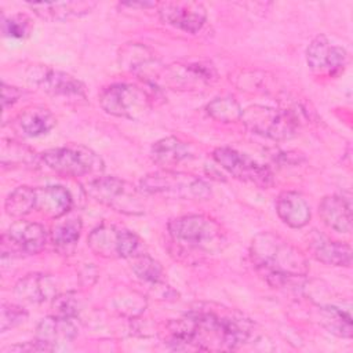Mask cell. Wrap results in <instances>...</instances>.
I'll return each instance as SVG.
<instances>
[{
	"label": "cell",
	"mask_w": 353,
	"mask_h": 353,
	"mask_svg": "<svg viewBox=\"0 0 353 353\" xmlns=\"http://www.w3.org/2000/svg\"><path fill=\"white\" fill-rule=\"evenodd\" d=\"M252 332L250 320L212 307L192 309L171 320L163 330V341L174 350H236Z\"/></svg>",
	"instance_id": "6da1fadb"
},
{
	"label": "cell",
	"mask_w": 353,
	"mask_h": 353,
	"mask_svg": "<svg viewBox=\"0 0 353 353\" xmlns=\"http://www.w3.org/2000/svg\"><path fill=\"white\" fill-rule=\"evenodd\" d=\"M250 256L258 272L273 287L291 284L303 279L309 272L306 256L295 245L273 232H262L252 239Z\"/></svg>",
	"instance_id": "7a4b0ae2"
},
{
	"label": "cell",
	"mask_w": 353,
	"mask_h": 353,
	"mask_svg": "<svg viewBox=\"0 0 353 353\" xmlns=\"http://www.w3.org/2000/svg\"><path fill=\"white\" fill-rule=\"evenodd\" d=\"M171 240L182 251L199 254H215L228 244L222 226L203 214L178 216L167 225Z\"/></svg>",
	"instance_id": "3957f363"
},
{
	"label": "cell",
	"mask_w": 353,
	"mask_h": 353,
	"mask_svg": "<svg viewBox=\"0 0 353 353\" xmlns=\"http://www.w3.org/2000/svg\"><path fill=\"white\" fill-rule=\"evenodd\" d=\"M139 190L146 194L165 196L181 200H207L211 196L210 185L192 174L160 170L143 176Z\"/></svg>",
	"instance_id": "277c9868"
},
{
	"label": "cell",
	"mask_w": 353,
	"mask_h": 353,
	"mask_svg": "<svg viewBox=\"0 0 353 353\" xmlns=\"http://www.w3.org/2000/svg\"><path fill=\"white\" fill-rule=\"evenodd\" d=\"M240 120L254 134L273 141L291 139L298 130V120L291 110L265 105L248 106L243 110Z\"/></svg>",
	"instance_id": "5b68a950"
},
{
	"label": "cell",
	"mask_w": 353,
	"mask_h": 353,
	"mask_svg": "<svg viewBox=\"0 0 353 353\" xmlns=\"http://www.w3.org/2000/svg\"><path fill=\"white\" fill-rule=\"evenodd\" d=\"M40 159L51 171L62 176H84L103 170L102 159L83 145L48 149L41 153Z\"/></svg>",
	"instance_id": "8992f818"
},
{
	"label": "cell",
	"mask_w": 353,
	"mask_h": 353,
	"mask_svg": "<svg viewBox=\"0 0 353 353\" xmlns=\"http://www.w3.org/2000/svg\"><path fill=\"white\" fill-rule=\"evenodd\" d=\"M87 194L95 201L123 214H143V204L138 197V190L116 176H97L84 186Z\"/></svg>",
	"instance_id": "52a82bcc"
},
{
	"label": "cell",
	"mask_w": 353,
	"mask_h": 353,
	"mask_svg": "<svg viewBox=\"0 0 353 353\" xmlns=\"http://www.w3.org/2000/svg\"><path fill=\"white\" fill-rule=\"evenodd\" d=\"M99 103L106 113L130 120H141L152 109L148 92L128 83H116L103 88L99 94Z\"/></svg>",
	"instance_id": "ba28073f"
},
{
	"label": "cell",
	"mask_w": 353,
	"mask_h": 353,
	"mask_svg": "<svg viewBox=\"0 0 353 353\" xmlns=\"http://www.w3.org/2000/svg\"><path fill=\"white\" fill-rule=\"evenodd\" d=\"M90 250L103 258H134L143 252V241L134 232L114 225L97 226L87 239Z\"/></svg>",
	"instance_id": "9c48e42d"
},
{
	"label": "cell",
	"mask_w": 353,
	"mask_h": 353,
	"mask_svg": "<svg viewBox=\"0 0 353 353\" xmlns=\"http://www.w3.org/2000/svg\"><path fill=\"white\" fill-rule=\"evenodd\" d=\"M212 157L216 164H219L236 179L250 182L262 189H266L273 183V174L266 165L258 163L248 154L240 153L236 149L228 146L216 148Z\"/></svg>",
	"instance_id": "30bf717a"
},
{
	"label": "cell",
	"mask_w": 353,
	"mask_h": 353,
	"mask_svg": "<svg viewBox=\"0 0 353 353\" xmlns=\"http://www.w3.org/2000/svg\"><path fill=\"white\" fill-rule=\"evenodd\" d=\"M47 243V232L43 225L29 221H17L1 236V255H34Z\"/></svg>",
	"instance_id": "8fae6325"
},
{
	"label": "cell",
	"mask_w": 353,
	"mask_h": 353,
	"mask_svg": "<svg viewBox=\"0 0 353 353\" xmlns=\"http://www.w3.org/2000/svg\"><path fill=\"white\" fill-rule=\"evenodd\" d=\"M29 80L41 91L54 98L74 101L87 98L84 84L72 74L61 70H55L47 66H39L36 69H32Z\"/></svg>",
	"instance_id": "7c38bea8"
},
{
	"label": "cell",
	"mask_w": 353,
	"mask_h": 353,
	"mask_svg": "<svg viewBox=\"0 0 353 353\" xmlns=\"http://www.w3.org/2000/svg\"><path fill=\"white\" fill-rule=\"evenodd\" d=\"M161 21L188 33H197L207 21V11L196 1H165L159 4Z\"/></svg>",
	"instance_id": "4fadbf2b"
},
{
	"label": "cell",
	"mask_w": 353,
	"mask_h": 353,
	"mask_svg": "<svg viewBox=\"0 0 353 353\" xmlns=\"http://www.w3.org/2000/svg\"><path fill=\"white\" fill-rule=\"evenodd\" d=\"M306 62L313 72L335 76L346 66L347 52L343 47L331 46L324 34H319L307 46Z\"/></svg>",
	"instance_id": "5bb4252c"
},
{
	"label": "cell",
	"mask_w": 353,
	"mask_h": 353,
	"mask_svg": "<svg viewBox=\"0 0 353 353\" xmlns=\"http://www.w3.org/2000/svg\"><path fill=\"white\" fill-rule=\"evenodd\" d=\"M164 84L172 88H200L216 79V72L211 65L207 63H186V65H171L163 70L159 76Z\"/></svg>",
	"instance_id": "9a60e30c"
},
{
	"label": "cell",
	"mask_w": 353,
	"mask_h": 353,
	"mask_svg": "<svg viewBox=\"0 0 353 353\" xmlns=\"http://www.w3.org/2000/svg\"><path fill=\"white\" fill-rule=\"evenodd\" d=\"M307 247L312 255L330 266L349 268L352 263V248L343 241L331 240L328 236L312 230L307 236Z\"/></svg>",
	"instance_id": "2e32d148"
},
{
	"label": "cell",
	"mask_w": 353,
	"mask_h": 353,
	"mask_svg": "<svg viewBox=\"0 0 353 353\" xmlns=\"http://www.w3.org/2000/svg\"><path fill=\"white\" fill-rule=\"evenodd\" d=\"M276 212L279 218L294 229L306 226L310 221L312 211L307 200L298 192L285 190L276 199Z\"/></svg>",
	"instance_id": "e0dca14e"
},
{
	"label": "cell",
	"mask_w": 353,
	"mask_h": 353,
	"mask_svg": "<svg viewBox=\"0 0 353 353\" xmlns=\"http://www.w3.org/2000/svg\"><path fill=\"white\" fill-rule=\"evenodd\" d=\"M14 292L23 302L40 303L54 299L58 295V285L55 279L50 274L30 273L15 284Z\"/></svg>",
	"instance_id": "ac0fdd59"
},
{
	"label": "cell",
	"mask_w": 353,
	"mask_h": 353,
	"mask_svg": "<svg viewBox=\"0 0 353 353\" xmlns=\"http://www.w3.org/2000/svg\"><path fill=\"white\" fill-rule=\"evenodd\" d=\"M323 222L335 232L349 233L352 230V204L350 199L341 194L325 196L319 204Z\"/></svg>",
	"instance_id": "d6986e66"
},
{
	"label": "cell",
	"mask_w": 353,
	"mask_h": 353,
	"mask_svg": "<svg viewBox=\"0 0 353 353\" xmlns=\"http://www.w3.org/2000/svg\"><path fill=\"white\" fill-rule=\"evenodd\" d=\"M77 335V328L72 319L62 316H47L36 327V339L55 349L57 345L72 342Z\"/></svg>",
	"instance_id": "ffe728a7"
},
{
	"label": "cell",
	"mask_w": 353,
	"mask_h": 353,
	"mask_svg": "<svg viewBox=\"0 0 353 353\" xmlns=\"http://www.w3.org/2000/svg\"><path fill=\"white\" fill-rule=\"evenodd\" d=\"M36 189V208L44 215L57 219L68 214L73 200L69 190L59 185H47Z\"/></svg>",
	"instance_id": "44dd1931"
},
{
	"label": "cell",
	"mask_w": 353,
	"mask_h": 353,
	"mask_svg": "<svg viewBox=\"0 0 353 353\" xmlns=\"http://www.w3.org/2000/svg\"><path fill=\"white\" fill-rule=\"evenodd\" d=\"M152 160L163 170H170L182 161L190 160L193 153L190 146L175 137H167L156 141L150 148Z\"/></svg>",
	"instance_id": "7402d4cb"
},
{
	"label": "cell",
	"mask_w": 353,
	"mask_h": 353,
	"mask_svg": "<svg viewBox=\"0 0 353 353\" xmlns=\"http://www.w3.org/2000/svg\"><path fill=\"white\" fill-rule=\"evenodd\" d=\"M33 12L46 21H66L73 17L88 14L95 3L92 1H58V3H26Z\"/></svg>",
	"instance_id": "603a6c76"
},
{
	"label": "cell",
	"mask_w": 353,
	"mask_h": 353,
	"mask_svg": "<svg viewBox=\"0 0 353 353\" xmlns=\"http://www.w3.org/2000/svg\"><path fill=\"white\" fill-rule=\"evenodd\" d=\"M55 223L51 226L50 239L61 254H70L73 252L80 233H81V219L77 215L65 214L61 218L54 219Z\"/></svg>",
	"instance_id": "cb8c5ba5"
},
{
	"label": "cell",
	"mask_w": 353,
	"mask_h": 353,
	"mask_svg": "<svg viewBox=\"0 0 353 353\" xmlns=\"http://www.w3.org/2000/svg\"><path fill=\"white\" fill-rule=\"evenodd\" d=\"M54 114L43 106L26 108L18 116V124L21 130L29 137H40L50 132L55 127Z\"/></svg>",
	"instance_id": "d4e9b609"
},
{
	"label": "cell",
	"mask_w": 353,
	"mask_h": 353,
	"mask_svg": "<svg viewBox=\"0 0 353 353\" xmlns=\"http://www.w3.org/2000/svg\"><path fill=\"white\" fill-rule=\"evenodd\" d=\"M36 208V189L30 186L15 188L4 201L7 215L22 218Z\"/></svg>",
	"instance_id": "484cf974"
},
{
	"label": "cell",
	"mask_w": 353,
	"mask_h": 353,
	"mask_svg": "<svg viewBox=\"0 0 353 353\" xmlns=\"http://www.w3.org/2000/svg\"><path fill=\"white\" fill-rule=\"evenodd\" d=\"M320 321L328 332L342 338L352 336V317L347 312L335 306L320 307Z\"/></svg>",
	"instance_id": "4316f807"
},
{
	"label": "cell",
	"mask_w": 353,
	"mask_h": 353,
	"mask_svg": "<svg viewBox=\"0 0 353 353\" xmlns=\"http://www.w3.org/2000/svg\"><path fill=\"white\" fill-rule=\"evenodd\" d=\"M132 272L143 283L154 287L163 283V268L150 255L141 252L132 258Z\"/></svg>",
	"instance_id": "83f0119b"
},
{
	"label": "cell",
	"mask_w": 353,
	"mask_h": 353,
	"mask_svg": "<svg viewBox=\"0 0 353 353\" xmlns=\"http://www.w3.org/2000/svg\"><path fill=\"white\" fill-rule=\"evenodd\" d=\"M207 113L216 121L233 123L240 120L243 109L233 97H216L207 105Z\"/></svg>",
	"instance_id": "f1b7e54d"
},
{
	"label": "cell",
	"mask_w": 353,
	"mask_h": 353,
	"mask_svg": "<svg viewBox=\"0 0 353 353\" xmlns=\"http://www.w3.org/2000/svg\"><path fill=\"white\" fill-rule=\"evenodd\" d=\"M34 164L36 163V156L34 153L18 143V142H10V145H3V149H1V164L6 165V164H11V165H21V164H25V165H29V164Z\"/></svg>",
	"instance_id": "f546056e"
},
{
	"label": "cell",
	"mask_w": 353,
	"mask_h": 353,
	"mask_svg": "<svg viewBox=\"0 0 353 353\" xmlns=\"http://www.w3.org/2000/svg\"><path fill=\"white\" fill-rule=\"evenodd\" d=\"M3 34L11 39H25L32 32V21L25 14H15L3 17L1 19Z\"/></svg>",
	"instance_id": "4dcf8cb0"
},
{
	"label": "cell",
	"mask_w": 353,
	"mask_h": 353,
	"mask_svg": "<svg viewBox=\"0 0 353 353\" xmlns=\"http://www.w3.org/2000/svg\"><path fill=\"white\" fill-rule=\"evenodd\" d=\"M52 307H54V314L68 317V319H74L81 309V302L74 292H68V294H58L52 299Z\"/></svg>",
	"instance_id": "1f68e13d"
},
{
	"label": "cell",
	"mask_w": 353,
	"mask_h": 353,
	"mask_svg": "<svg viewBox=\"0 0 353 353\" xmlns=\"http://www.w3.org/2000/svg\"><path fill=\"white\" fill-rule=\"evenodd\" d=\"M28 319V312L15 303H3L0 309V331L6 332L22 324Z\"/></svg>",
	"instance_id": "d6a6232c"
},
{
	"label": "cell",
	"mask_w": 353,
	"mask_h": 353,
	"mask_svg": "<svg viewBox=\"0 0 353 353\" xmlns=\"http://www.w3.org/2000/svg\"><path fill=\"white\" fill-rule=\"evenodd\" d=\"M51 350H54L51 346L40 342L39 339H34L30 342H23V343H17V345L3 349V352H51Z\"/></svg>",
	"instance_id": "836d02e7"
},
{
	"label": "cell",
	"mask_w": 353,
	"mask_h": 353,
	"mask_svg": "<svg viewBox=\"0 0 353 353\" xmlns=\"http://www.w3.org/2000/svg\"><path fill=\"white\" fill-rule=\"evenodd\" d=\"M21 97H22V91L18 87L10 85L7 83L1 84V102L4 109L12 106Z\"/></svg>",
	"instance_id": "e575fe53"
},
{
	"label": "cell",
	"mask_w": 353,
	"mask_h": 353,
	"mask_svg": "<svg viewBox=\"0 0 353 353\" xmlns=\"http://www.w3.org/2000/svg\"><path fill=\"white\" fill-rule=\"evenodd\" d=\"M124 6H128V7H152L154 6V3H125Z\"/></svg>",
	"instance_id": "d590c367"
}]
</instances>
